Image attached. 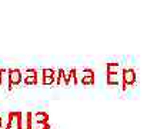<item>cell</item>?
Masks as SVG:
<instances>
[{"mask_svg": "<svg viewBox=\"0 0 147 129\" xmlns=\"http://www.w3.org/2000/svg\"><path fill=\"white\" fill-rule=\"evenodd\" d=\"M121 66L120 63L110 62L106 65V82L109 85H120L121 82Z\"/></svg>", "mask_w": 147, "mask_h": 129, "instance_id": "obj_1", "label": "cell"}, {"mask_svg": "<svg viewBox=\"0 0 147 129\" xmlns=\"http://www.w3.org/2000/svg\"><path fill=\"white\" fill-rule=\"evenodd\" d=\"M3 129H26L22 112H9L3 124Z\"/></svg>", "mask_w": 147, "mask_h": 129, "instance_id": "obj_2", "label": "cell"}, {"mask_svg": "<svg viewBox=\"0 0 147 129\" xmlns=\"http://www.w3.org/2000/svg\"><path fill=\"white\" fill-rule=\"evenodd\" d=\"M134 83H136V72H134V69H131V68H123L121 69V82H120L121 89L124 90L129 86L134 85Z\"/></svg>", "mask_w": 147, "mask_h": 129, "instance_id": "obj_3", "label": "cell"}, {"mask_svg": "<svg viewBox=\"0 0 147 129\" xmlns=\"http://www.w3.org/2000/svg\"><path fill=\"white\" fill-rule=\"evenodd\" d=\"M23 82V72L17 68H10L9 69V86H7V90H11L13 87L19 86Z\"/></svg>", "mask_w": 147, "mask_h": 129, "instance_id": "obj_4", "label": "cell"}, {"mask_svg": "<svg viewBox=\"0 0 147 129\" xmlns=\"http://www.w3.org/2000/svg\"><path fill=\"white\" fill-rule=\"evenodd\" d=\"M56 76H57V70H54V69H42L40 76H39V83L53 85L56 82Z\"/></svg>", "mask_w": 147, "mask_h": 129, "instance_id": "obj_5", "label": "cell"}, {"mask_svg": "<svg viewBox=\"0 0 147 129\" xmlns=\"http://www.w3.org/2000/svg\"><path fill=\"white\" fill-rule=\"evenodd\" d=\"M40 70L37 69H26L23 72V83L24 85H37L39 83Z\"/></svg>", "mask_w": 147, "mask_h": 129, "instance_id": "obj_6", "label": "cell"}, {"mask_svg": "<svg viewBox=\"0 0 147 129\" xmlns=\"http://www.w3.org/2000/svg\"><path fill=\"white\" fill-rule=\"evenodd\" d=\"M79 83L83 85H93L94 83V72L92 69H83L82 75H79Z\"/></svg>", "mask_w": 147, "mask_h": 129, "instance_id": "obj_7", "label": "cell"}, {"mask_svg": "<svg viewBox=\"0 0 147 129\" xmlns=\"http://www.w3.org/2000/svg\"><path fill=\"white\" fill-rule=\"evenodd\" d=\"M0 86L7 89V86H9V69L0 68Z\"/></svg>", "mask_w": 147, "mask_h": 129, "instance_id": "obj_8", "label": "cell"}, {"mask_svg": "<svg viewBox=\"0 0 147 129\" xmlns=\"http://www.w3.org/2000/svg\"><path fill=\"white\" fill-rule=\"evenodd\" d=\"M0 129H3V119H1V116H0Z\"/></svg>", "mask_w": 147, "mask_h": 129, "instance_id": "obj_9", "label": "cell"}]
</instances>
